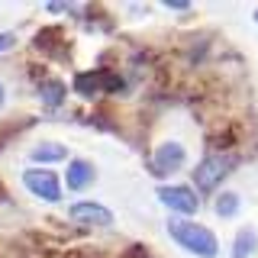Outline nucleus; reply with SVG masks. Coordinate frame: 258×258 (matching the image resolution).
<instances>
[{"instance_id": "f257e3e1", "label": "nucleus", "mask_w": 258, "mask_h": 258, "mask_svg": "<svg viewBox=\"0 0 258 258\" xmlns=\"http://www.w3.org/2000/svg\"><path fill=\"white\" fill-rule=\"evenodd\" d=\"M168 236H171L184 252H190L197 258H216L220 255V239H216V232H210L207 226H200L194 220L171 216V220H168Z\"/></svg>"}, {"instance_id": "1a4fd4ad", "label": "nucleus", "mask_w": 258, "mask_h": 258, "mask_svg": "<svg viewBox=\"0 0 258 258\" xmlns=\"http://www.w3.org/2000/svg\"><path fill=\"white\" fill-rule=\"evenodd\" d=\"M239 207H242V197H239L236 190H220V194H216V200H213V210H216L220 220H232V216L239 213Z\"/></svg>"}, {"instance_id": "2eb2a0df", "label": "nucleus", "mask_w": 258, "mask_h": 258, "mask_svg": "<svg viewBox=\"0 0 258 258\" xmlns=\"http://www.w3.org/2000/svg\"><path fill=\"white\" fill-rule=\"evenodd\" d=\"M4 103H7V87L0 84V110H4Z\"/></svg>"}, {"instance_id": "f8f14e48", "label": "nucleus", "mask_w": 258, "mask_h": 258, "mask_svg": "<svg viewBox=\"0 0 258 258\" xmlns=\"http://www.w3.org/2000/svg\"><path fill=\"white\" fill-rule=\"evenodd\" d=\"M100 87H103V75H78L75 78V91L84 97H94Z\"/></svg>"}, {"instance_id": "20e7f679", "label": "nucleus", "mask_w": 258, "mask_h": 258, "mask_svg": "<svg viewBox=\"0 0 258 258\" xmlns=\"http://www.w3.org/2000/svg\"><path fill=\"white\" fill-rule=\"evenodd\" d=\"M23 184L29 194H36L45 204H58L61 200V177L52 168H26L23 171Z\"/></svg>"}, {"instance_id": "9b49d317", "label": "nucleus", "mask_w": 258, "mask_h": 258, "mask_svg": "<svg viewBox=\"0 0 258 258\" xmlns=\"http://www.w3.org/2000/svg\"><path fill=\"white\" fill-rule=\"evenodd\" d=\"M42 103L45 107H61L64 103V84L61 81H48V84H42Z\"/></svg>"}, {"instance_id": "dca6fc26", "label": "nucleus", "mask_w": 258, "mask_h": 258, "mask_svg": "<svg viewBox=\"0 0 258 258\" xmlns=\"http://www.w3.org/2000/svg\"><path fill=\"white\" fill-rule=\"evenodd\" d=\"M252 20H255V23H258V10H255V13H252Z\"/></svg>"}, {"instance_id": "0eeeda50", "label": "nucleus", "mask_w": 258, "mask_h": 258, "mask_svg": "<svg viewBox=\"0 0 258 258\" xmlns=\"http://www.w3.org/2000/svg\"><path fill=\"white\" fill-rule=\"evenodd\" d=\"M94 181H97V171H94V165H91L87 158H75V161H68L64 184H68L71 190H87Z\"/></svg>"}, {"instance_id": "ddd939ff", "label": "nucleus", "mask_w": 258, "mask_h": 258, "mask_svg": "<svg viewBox=\"0 0 258 258\" xmlns=\"http://www.w3.org/2000/svg\"><path fill=\"white\" fill-rule=\"evenodd\" d=\"M13 42H16V36H13V32H0V52L13 48Z\"/></svg>"}, {"instance_id": "6e6552de", "label": "nucleus", "mask_w": 258, "mask_h": 258, "mask_svg": "<svg viewBox=\"0 0 258 258\" xmlns=\"http://www.w3.org/2000/svg\"><path fill=\"white\" fill-rule=\"evenodd\" d=\"M258 252V232L255 226H242L232 239V258H252Z\"/></svg>"}, {"instance_id": "39448f33", "label": "nucleus", "mask_w": 258, "mask_h": 258, "mask_svg": "<svg viewBox=\"0 0 258 258\" xmlns=\"http://www.w3.org/2000/svg\"><path fill=\"white\" fill-rule=\"evenodd\" d=\"M184 161H187V149H184L181 142L168 139V142L155 145V152H152V161H149V168H152V174H158V177H168V174L181 171V168H184Z\"/></svg>"}, {"instance_id": "423d86ee", "label": "nucleus", "mask_w": 258, "mask_h": 258, "mask_svg": "<svg viewBox=\"0 0 258 258\" xmlns=\"http://www.w3.org/2000/svg\"><path fill=\"white\" fill-rule=\"evenodd\" d=\"M68 216L78 226H94V229H103V226H113V210L97 204V200H78V204L68 207Z\"/></svg>"}, {"instance_id": "7ed1b4c3", "label": "nucleus", "mask_w": 258, "mask_h": 258, "mask_svg": "<svg viewBox=\"0 0 258 258\" xmlns=\"http://www.w3.org/2000/svg\"><path fill=\"white\" fill-rule=\"evenodd\" d=\"M155 197L161 200V207H168L181 220H190L200 210V194L194 187H187V184H161L155 190Z\"/></svg>"}, {"instance_id": "9d476101", "label": "nucleus", "mask_w": 258, "mask_h": 258, "mask_svg": "<svg viewBox=\"0 0 258 258\" xmlns=\"http://www.w3.org/2000/svg\"><path fill=\"white\" fill-rule=\"evenodd\" d=\"M29 158L42 161V165H48V161H64L68 158V149H64L61 142H42V145H36V149L29 152Z\"/></svg>"}, {"instance_id": "4468645a", "label": "nucleus", "mask_w": 258, "mask_h": 258, "mask_svg": "<svg viewBox=\"0 0 258 258\" xmlns=\"http://www.w3.org/2000/svg\"><path fill=\"white\" fill-rule=\"evenodd\" d=\"M168 10H190V4H184V0H165Z\"/></svg>"}, {"instance_id": "f03ea898", "label": "nucleus", "mask_w": 258, "mask_h": 258, "mask_svg": "<svg viewBox=\"0 0 258 258\" xmlns=\"http://www.w3.org/2000/svg\"><path fill=\"white\" fill-rule=\"evenodd\" d=\"M239 168V155L236 152H210L197 161L194 168V190L197 194H213L223 187V181Z\"/></svg>"}]
</instances>
